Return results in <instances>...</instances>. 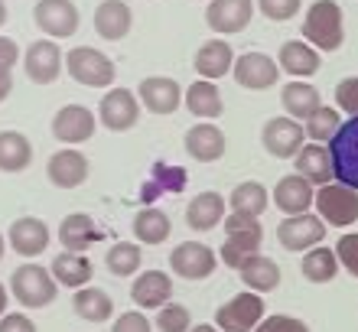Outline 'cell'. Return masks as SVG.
<instances>
[{
    "label": "cell",
    "instance_id": "43",
    "mask_svg": "<svg viewBox=\"0 0 358 332\" xmlns=\"http://www.w3.org/2000/svg\"><path fill=\"white\" fill-rule=\"evenodd\" d=\"M336 257L339 264L349 270L352 277H358V231L355 235H342L339 245H336Z\"/></svg>",
    "mask_w": 358,
    "mask_h": 332
},
{
    "label": "cell",
    "instance_id": "20",
    "mask_svg": "<svg viewBox=\"0 0 358 332\" xmlns=\"http://www.w3.org/2000/svg\"><path fill=\"white\" fill-rule=\"evenodd\" d=\"M277 66H280V72H287V75L306 82L310 75L320 72L322 59H320V49H313L306 39H287L280 46V52H277Z\"/></svg>",
    "mask_w": 358,
    "mask_h": 332
},
{
    "label": "cell",
    "instance_id": "50",
    "mask_svg": "<svg viewBox=\"0 0 358 332\" xmlns=\"http://www.w3.org/2000/svg\"><path fill=\"white\" fill-rule=\"evenodd\" d=\"M189 332H222L218 326H212V323H202V326H192Z\"/></svg>",
    "mask_w": 358,
    "mask_h": 332
},
{
    "label": "cell",
    "instance_id": "23",
    "mask_svg": "<svg viewBox=\"0 0 358 332\" xmlns=\"http://www.w3.org/2000/svg\"><path fill=\"white\" fill-rule=\"evenodd\" d=\"M10 247L17 251V254L23 257H36L43 254L49 247V225L43 219H36V215H23V219H17L13 225H10Z\"/></svg>",
    "mask_w": 358,
    "mask_h": 332
},
{
    "label": "cell",
    "instance_id": "26",
    "mask_svg": "<svg viewBox=\"0 0 358 332\" xmlns=\"http://www.w3.org/2000/svg\"><path fill=\"white\" fill-rule=\"evenodd\" d=\"M235 49L228 46L225 39H208V43H202L196 52V59H192V66H196L199 78H206V82H215V78L228 75L231 68H235Z\"/></svg>",
    "mask_w": 358,
    "mask_h": 332
},
{
    "label": "cell",
    "instance_id": "15",
    "mask_svg": "<svg viewBox=\"0 0 358 332\" xmlns=\"http://www.w3.org/2000/svg\"><path fill=\"white\" fill-rule=\"evenodd\" d=\"M255 0H212L206 7V23L218 36H235L245 33L251 17H255Z\"/></svg>",
    "mask_w": 358,
    "mask_h": 332
},
{
    "label": "cell",
    "instance_id": "36",
    "mask_svg": "<svg viewBox=\"0 0 358 332\" xmlns=\"http://www.w3.org/2000/svg\"><path fill=\"white\" fill-rule=\"evenodd\" d=\"M267 205H271V192H267L264 182H257V180L238 182L235 189H231V196H228V209L241 212V215H255V219L264 215Z\"/></svg>",
    "mask_w": 358,
    "mask_h": 332
},
{
    "label": "cell",
    "instance_id": "24",
    "mask_svg": "<svg viewBox=\"0 0 358 332\" xmlns=\"http://www.w3.org/2000/svg\"><path fill=\"white\" fill-rule=\"evenodd\" d=\"M280 105L287 111V117H293V121H310L322 108V95L316 85L303 82V78H293L280 88Z\"/></svg>",
    "mask_w": 358,
    "mask_h": 332
},
{
    "label": "cell",
    "instance_id": "17",
    "mask_svg": "<svg viewBox=\"0 0 358 332\" xmlns=\"http://www.w3.org/2000/svg\"><path fill=\"white\" fill-rule=\"evenodd\" d=\"M94 114L85 105H66L59 108L56 117H52V137L66 147H78L94 137Z\"/></svg>",
    "mask_w": 358,
    "mask_h": 332
},
{
    "label": "cell",
    "instance_id": "11",
    "mask_svg": "<svg viewBox=\"0 0 358 332\" xmlns=\"http://www.w3.org/2000/svg\"><path fill=\"white\" fill-rule=\"evenodd\" d=\"M170 267L173 274L182 277V280H206V277L215 274L218 254L202 241H182V245L173 247Z\"/></svg>",
    "mask_w": 358,
    "mask_h": 332
},
{
    "label": "cell",
    "instance_id": "8",
    "mask_svg": "<svg viewBox=\"0 0 358 332\" xmlns=\"http://www.w3.org/2000/svg\"><path fill=\"white\" fill-rule=\"evenodd\" d=\"M98 121L114 133L131 131L141 121V98L131 88H108V95L98 105Z\"/></svg>",
    "mask_w": 358,
    "mask_h": 332
},
{
    "label": "cell",
    "instance_id": "34",
    "mask_svg": "<svg viewBox=\"0 0 358 332\" xmlns=\"http://www.w3.org/2000/svg\"><path fill=\"white\" fill-rule=\"evenodd\" d=\"M33 163V143L20 131H0V173H23Z\"/></svg>",
    "mask_w": 358,
    "mask_h": 332
},
{
    "label": "cell",
    "instance_id": "42",
    "mask_svg": "<svg viewBox=\"0 0 358 332\" xmlns=\"http://www.w3.org/2000/svg\"><path fill=\"white\" fill-rule=\"evenodd\" d=\"M336 105L339 111H345L349 117H358V75L342 78L336 85Z\"/></svg>",
    "mask_w": 358,
    "mask_h": 332
},
{
    "label": "cell",
    "instance_id": "4",
    "mask_svg": "<svg viewBox=\"0 0 358 332\" xmlns=\"http://www.w3.org/2000/svg\"><path fill=\"white\" fill-rule=\"evenodd\" d=\"M66 68H69V75L85 88H111L114 78H117L111 59L104 56V52H98V49H92V46L69 49Z\"/></svg>",
    "mask_w": 358,
    "mask_h": 332
},
{
    "label": "cell",
    "instance_id": "1",
    "mask_svg": "<svg viewBox=\"0 0 358 332\" xmlns=\"http://www.w3.org/2000/svg\"><path fill=\"white\" fill-rule=\"evenodd\" d=\"M261 241H264V228L261 219L255 215H241V212H228L225 215V241L218 257L225 261V267L241 270L255 254H261Z\"/></svg>",
    "mask_w": 358,
    "mask_h": 332
},
{
    "label": "cell",
    "instance_id": "10",
    "mask_svg": "<svg viewBox=\"0 0 358 332\" xmlns=\"http://www.w3.org/2000/svg\"><path fill=\"white\" fill-rule=\"evenodd\" d=\"M78 7L72 0H39L33 7V23H36L46 39H69L78 33Z\"/></svg>",
    "mask_w": 358,
    "mask_h": 332
},
{
    "label": "cell",
    "instance_id": "9",
    "mask_svg": "<svg viewBox=\"0 0 358 332\" xmlns=\"http://www.w3.org/2000/svg\"><path fill=\"white\" fill-rule=\"evenodd\" d=\"M322 238H326V222L320 215H310V212H303V215H287V219L277 225V241L280 247L287 251H313V247L322 245Z\"/></svg>",
    "mask_w": 358,
    "mask_h": 332
},
{
    "label": "cell",
    "instance_id": "7",
    "mask_svg": "<svg viewBox=\"0 0 358 332\" xmlns=\"http://www.w3.org/2000/svg\"><path fill=\"white\" fill-rule=\"evenodd\" d=\"M264 313H267V306L261 300V294L245 290V294L231 296L225 306H218L215 326L222 332H255L257 326L264 323Z\"/></svg>",
    "mask_w": 358,
    "mask_h": 332
},
{
    "label": "cell",
    "instance_id": "5",
    "mask_svg": "<svg viewBox=\"0 0 358 332\" xmlns=\"http://www.w3.org/2000/svg\"><path fill=\"white\" fill-rule=\"evenodd\" d=\"M316 212L320 219L332 228H349L358 222V189L342 186V182H326L316 189Z\"/></svg>",
    "mask_w": 358,
    "mask_h": 332
},
{
    "label": "cell",
    "instance_id": "32",
    "mask_svg": "<svg viewBox=\"0 0 358 332\" xmlns=\"http://www.w3.org/2000/svg\"><path fill=\"white\" fill-rule=\"evenodd\" d=\"M72 306H76V313L82 316L85 323H108V319H114V300L101 287L88 284V287H82V290H76Z\"/></svg>",
    "mask_w": 358,
    "mask_h": 332
},
{
    "label": "cell",
    "instance_id": "2",
    "mask_svg": "<svg viewBox=\"0 0 358 332\" xmlns=\"http://www.w3.org/2000/svg\"><path fill=\"white\" fill-rule=\"evenodd\" d=\"M303 39L320 52H336L345 39L342 7L336 0H313L303 13Z\"/></svg>",
    "mask_w": 358,
    "mask_h": 332
},
{
    "label": "cell",
    "instance_id": "49",
    "mask_svg": "<svg viewBox=\"0 0 358 332\" xmlns=\"http://www.w3.org/2000/svg\"><path fill=\"white\" fill-rule=\"evenodd\" d=\"M7 316V287L0 284V319Z\"/></svg>",
    "mask_w": 358,
    "mask_h": 332
},
{
    "label": "cell",
    "instance_id": "29",
    "mask_svg": "<svg viewBox=\"0 0 358 332\" xmlns=\"http://www.w3.org/2000/svg\"><path fill=\"white\" fill-rule=\"evenodd\" d=\"M182 105H186L189 114L199 117V121H215V117H222V111H225V101H222L218 85L215 82H206V78H199V82H192V85L186 88Z\"/></svg>",
    "mask_w": 358,
    "mask_h": 332
},
{
    "label": "cell",
    "instance_id": "30",
    "mask_svg": "<svg viewBox=\"0 0 358 332\" xmlns=\"http://www.w3.org/2000/svg\"><path fill=\"white\" fill-rule=\"evenodd\" d=\"M293 163H296V173H300L306 182H313L316 189L326 186V182H336L329 150H326L322 143H303V150L293 157Z\"/></svg>",
    "mask_w": 358,
    "mask_h": 332
},
{
    "label": "cell",
    "instance_id": "33",
    "mask_svg": "<svg viewBox=\"0 0 358 332\" xmlns=\"http://www.w3.org/2000/svg\"><path fill=\"white\" fill-rule=\"evenodd\" d=\"M170 231H173V222L163 209L147 205V209H141L137 215H134V238H137V245L157 247L170 238Z\"/></svg>",
    "mask_w": 358,
    "mask_h": 332
},
{
    "label": "cell",
    "instance_id": "39",
    "mask_svg": "<svg viewBox=\"0 0 358 332\" xmlns=\"http://www.w3.org/2000/svg\"><path fill=\"white\" fill-rule=\"evenodd\" d=\"M339 127H342L339 108H329V105H322L310 121H303V131H306V137H310L313 143H329L332 137L339 133Z\"/></svg>",
    "mask_w": 358,
    "mask_h": 332
},
{
    "label": "cell",
    "instance_id": "19",
    "mask_svg": "<svg viewBox=\"0 0 358 332\" xmlns=\"http://www.w3.org/2000/svg\"><path fill=\"white\" fill-rule=\"evenodd\" d=\"M271 199L277 202V209H280L283 215H303V212H310V205L316 202V189H313V182L303 180L300 173H293V176L277 180Z\"/></svg>",
    "mask_w": 358,
    "mask_h": 332
},
{
    "label": "cell",
    "instance_id": "35",
    "mask_svg": "<svg viewBox=\"0 0 358 332\" xmlns=\"http://www.w3.org/2000/svg\"><path fill=\"white\" fill-rule=\"evenodd\" d=\"M238 274H241V280H245V287L251 294H271V290L280 287V267L267 254H255Z\"/></svg>",
    "mask_w": 358,
    "mask_h": 332
},
{
    "label": "cell",
    "instance_id": "46",
    "mask_svg": "<svg viewBox=\"0 0 358 332\" xmlns=\"http://www.w3.org/2000/svg\"><path fill=\"white\" fill-rule=\"evenodd\" d=\"M0 332H36V323L27 313H7L0 319Z\"/></svg>",
    "mask_w": 358,
    "mask_h": 332
},
{
    "label": "cell",
    "instance_id": "41",
    "mask_svg": "<svg viewBox=\"0 0 358 332\" xmlns=\"http://www.w3.org/2000/svg\"><path fill=\"white\" fill-rule=\"evenodd\" d=\"M303 0H257V10L264 13L273 23H283V20H293L300 13Z\"/></svg>",
    "mask_w": 358,
    "mask_h": 332
},
{
    "label": "cell",
    "instance_id": "21",
    "mask_svg": "<svg viewBox=\"0 0 358 332\" xmlns=\"http://www.w3.org/2000/svg\"><path fill=\"white\" fill-rule=\"evenodd\" d=\"M131 300L143 310H160L173 300V277L166 270H143L131 284Z\"/></svg>",
    "mask_w": 358,
    "mask_h": 332
},
{
    "label": "cell",
    "instance_id": "48",
    "mask_svg": "<svg viewBox=\"0 0 358 332\" xmlns=\"http://www.w3.org/2000/svg\"><path fill=\"white\" fill-rule=\"evenodd\" d=\"M10 92H13V72L0 66V101H7Z\"/></svg>",
    "mask_w": 358,
    "mask_h": 332
},
{
    "label": "cell",
    "instance_id": "40",
    "mask_svg": "<svg viewBox=\"0 0 358 332\" xmlns=\"http://www.w3.org/2000/svg\"><path fill=\"white\" fill-rule=\"evenodd\" d=\"M192 329V313L182 303H166L157 313V332H189Z\"/></svg>",
    "mask_w": 358,
    "mask_h": 332
},
{
    "label": "cell",
    "instance_id": "3",
    "mask_svg": "<svg viewBox=\"0 0 358 332\" xmlns=\"http://www.w3.org/2000/svg\"><path fill=\"white\" fill-rule=\"evenodd\" d=\"M10 294L17 296L20 306H27V310H43L56 300L59 294V284L52 270L43 264H20L13 274H10Z\"/></svg>",
    "mask_w": 358,
    "mask_h": 332
},
{
    "label": "cell",
    "instance_id": "51",
    "mask_svg": "<svg viewBox=\"0 0 358 332\" xmlns=\"http://www.w3.org/2000/svg\"><path fill=\"white\" fill-rule=\"evenodd\" d=\"M3 23H7V3L0 0V27H3Z\"/></svg>",
    "mask_w": 358,
    "mask_h": 332
},
{
    "label": "cell",
    "instance_id": "37",
    "mask_svg": "<svg viewBox=\"0 0 358 332\" xmlns=\"http://www.w3.org/2000/svg\"><path fill=\"white\" fill-rule=\"evenodd\" d=\"M339 257H336V247H313L303 254V264H300V274L310 280V284H329L336 280L339 274Z\"/></svg>",
    "mask_w": 358,
    "mask_h": 332
},
{
    "label": "cell",
    "instance_id": "18",
    "mask_svg": "<svg viewBox=\"0 0 358 332\" xmlns=\"http://www.w3.org/2000/svg\"><path fill=\"white\" fill-rule=\"evenodd\" d=\"M88 173H92V163L82 150H56L46 163L49 182L59 189H78L88 180Z\"/></svg>",
    "mask_w": 358,
    "mask_h": 332
},
{
    "label": "cell",
    "instance_id": "12",
    "mask_svg": "<svg viewBox=\"0 0 358 332\" xmlns=\"http://www.w3.org/2000/svg\"><path fill=\"white\" fill-rule=\"evenodd\" d=\"M62 66H66V56L56 46V39H36L23 52V68H27L29 82L36 85H52L62 75Z\"/></svg>",
    "mask_w": 358,
    "mask_h": 332
},
{
    "label": "cell",
    "instance_id": "44",
    "mask_svg": "<svg viewBox=\"0 0 358 332\" xmlns=\"http://www.w3.org/2000/svg\"><path fill=\"white\" fill-rule=\"evenodd\" d=\"M111 332H153V323L141 310H127L111 323Z\"/></svg>",
    "mask_w": 358,
    "mask_h": 332
},
{
    "label": "cell",
    "instance_id": "31",
    "mask_svg": "<svg viewBox=\"0 0 358 332\" xmlns=\"http://www.w3.org/2000/svg\"><path fill=\"white\" fill-rule=\"evenodd\" d=\"M52 277H56L59 287H69V290H82L92 280V261L85 254H76V251H66V254H56L52 264H49Z\"/></svg>",
    "mask_w": 358,
    "mask_h": 332
},
{
    "label": "cell",
    "instance_id": "27",
    "mask_svg": "<svg viewBox=\"0 0 358 332\" xmlns=\"http://www.w3.org/2000/svg\"><path fill=\"white\" fill-rule=\"evenodd\" d=\"M101 238H104V231L94 225V219L85 215V212H72V215H66L62 225H59V241H62V247H66V251H76V254H85L88 247H92L94 241H101Z\"/></svg>",
    "mask_w": 358,
    "mask_h": 332
},
{
    "label": "cell",
    "instance_id": "22",
    "mask_svg": "<svg viewBox=\"0 0 358 332\" xmlns=\"http://www.w3.org/2000/svg\"><path fill=\"white\" fill-rule=\"evenodd\" d=\"M186 153L192 157V160L199 163H215L225 157V133H222V127L218 124H192L186 131Z\"/></svg>",
    "mask_w": 358,
    "mask_h": 332
},
{
    "label": "cell",
    "instance_id": "13",
    "mask_svg": "<svg viewBox=\"0 0 358 332\" xmlns=\"http://www.w3.org/2000/svg\"><path fill=\"white\" fill-rule=\"evenodd\" d=\"M303 137H306L303 124L287 117V114H283V117H271V121L264 124V131H261L264 150L271 153V157H277V160H293V157L303 150Z\"/></svg>",
    "mask_w": 358,
    "mask_h": 332
},
{
    "label": "cell",
    "instance_id": "6",
    "mask_svg": "<svg viewBox=\"0 0 358 332\" xmlns=\"http://www.w3.org/2000/svg\"><path fill=\"white\" fill-rule=\"evenodd\" d=\"M329 160L336 182L358 189V117L342 121L339 133L329 140Z\"/></svg>",
    "mask_w": 358,
    "mask_h": 332
},
{
    "label": "cell",
    "instance_id": "14",
    "mask_svg": "<svg viewBox=\"0 0 358 332\" xmlns=\"http://www.w3.org/2000/svg\"><path fill=\"white\" fill-rule=\"evenodd\" d=\"M231 75H235V82L241 88H248V92H267V88L277 85L280 66H277V59H271L267 52H245V56L235 59Z\"/></svg>",
    "mask_w": 358,
    "mask_h": 332
},
{
    "label": "cell",
    "instance_id": "38",
    "mask_svg": "<svg viewBox=\"0 0 358 332\" xmlns=\"http://www.w3.org/2000/svg\"><path fill=\"white\" fill-rule=\"evenodd\" d=\"M104 264H108V270H111L114 277H137L141 274V264H143L141 245H134V241H117V245L104 254Z\"/></svg>",
    "mask_w": 358,
    "mask_h": 332
},
{
    "label": "cell",
    "instance_id": "28",
    "mask_svg": "<svg viewBox=\"0 0 358 332\" xmlns=\"http://www.w3.org/2000/svg\"><path fill=\"white\" fill-rule=\"evenodd\" d=\"M225 196L222 192H199L196 199L186 205V225L192 231H212L225 222Z\"/></svg>",
    "mask_w": 358,
    "mask_h": 332
},
{
    "label": "cell",
    "instance_id": "52",
    "mask_svg": "<svg viewBox=\"0 0 358 332\" xmlns=\"http://www.w3.org/2000/svg\"><path fill=\"white\" fill-rule=\"evenodd\" d=\"M3 247H7V241H3V235H0V257H3Z\"/></svg>",
    "mask_w": 358,
    "mask_h": 332
},
{
    "label": "cell",
    "instance_id": "47",
    "mask_svg": "<svg viewBox=\"0 0 358 332\" xmlns=\"http://www.w3.org/2000/svg\"><path fill=\"white\" fill-rule=\"evenodd\" d=\"M17 59H20V46L10 36H0V66L13 68L17 66Z\"/></svg>",
    "mask_w": 358,
    "mask_h": 332
},
{
    "label": "cell",
    "instance_id": "25",
    "mask_svg": "<svg viewBox=\"0 0 358 332\" xmlns=\"http://www.w3.org/2000/svg\"><path fill=\"white\" fill-rule=\"evenodd\" d=\"M134 27V13L124 0H101L94 7V33L108 43H117L131 33Z\"/></svg>",
    "mask_w": 358,
    "mask_h": 332
},
{
    "label": "cell",
    "instance_id": "45",
    "mask_svg": "<svg viewBox=\"0 0 358 332\" xmlns=\"http://www.w3.org/2000/svg\"><path fill=\"white\" fill-rule=\"evenodd\" d=\"M255 332H310V326L296 316H264V323Z\"/></svg>",
    "mask_w": 358,
    "mask_h": 332
},
{
    "label": "cell",
    "instance_id": "16",
    "mask_svg": "<svg viewBox=\"0 0 358 332\" xmlns=\"http://www.w3.org/2000/svg\"><path fill=\"white\" fill-rule=\"evenodd\" d=\"M137 98H141V105L147 108L150 114H176L182 108V98L186 92L179 88L176 78H166V75H150L143 78L141 85H137Z\"/></svg>",
    "mask_w": 358,
    "mask_h": 332
}]
</instances>
